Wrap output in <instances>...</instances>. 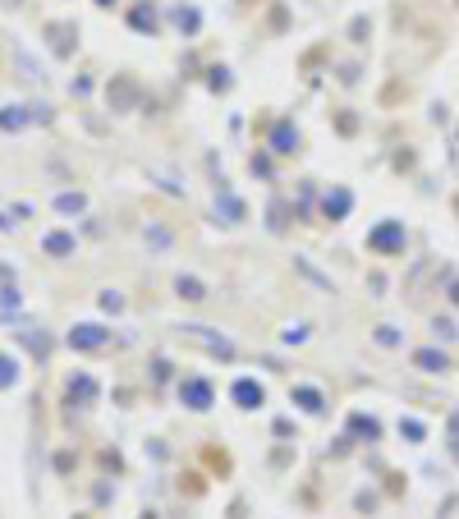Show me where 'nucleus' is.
I'll return each instance as SVG.
<instances>
[{
  "instance_id": "f257e3e1",
  "label": "nucleus",
  "mask_w": 459,
  "mask_h": 519,
  "mask_svg": "<svg viewBox=\"0 0 459 519\" xmlns=\"http://www.w3.org/2000/svg\"><path fill=\"white\" fill-rule=\"evenodd\" d=\"M46 120H51L46 106H5V111H0V129H5V133L28 129V124H46Z\"/></svg>"
},
{
  "instance_id": "f03ea898",
  "label": "nucleus",
  "mask_w": 459,
  "mask_h": 519,
  "mask_svg": "<svg viewBox=\"0 0 459 519\" xmlns=\"http://www.w3.org/2000/svg\"><path fill=\"white\" fill-rule=\"evenodd\" d=\"M179 336L198 340L202 349H211V354H221V359H230V354H234V345H230V340H226V336H211L207 327H179Z\"/></svg>"
},
{
  "instance_id": "7ed1b4c3",
  "label": "nucleus",
  "mask_w": 459,
  "mask_h": 519,
  "mask_svg": "<svg viewBox=\"0 0 459 519\" xmlns=\"http://www.w3.org/2000/svg\"><path fill=\"white\" fill-rule=\"evenodd\" d=\"M70 345H74V349H101V345H106V331L92 327V322H83V327L70 331Z\"/></svg>"
},
{
  "instance_id": "20e7f679",
  "label": "nucleus",
  "mask_w": 459,
  "mask_h": 519,
  "mask_svg": "<svg viewBox=\"0 0 459 519\" xmlns=\"http://www.w3.org/2000/svg\"><path fill=\"white\" fill-rule=\"evenodd\" d=\"M184 405L189 409H207L211 405V386L207 381H184Z\"/></svg>"
},
{
  "instance_id": "39448f33",
  "label": "nucleus",
  "mask_w": 459,
  "mask_h": 519,
  "mask_svg": "<svg viewBox=\"0 0 459 519\" xmlns=\"http://www.w3.org/2000/svg\"><path fill=\"white\" fill-rule=\"evenodd\" d=\"M234 400H239L243 409H258L262 405V386H258V381H248V377L234 381Z\"/></svg>"
},
{
  "instance_id": "423d86ee",
  "label": "nucleus",
  "mask_w": 459,
  "mask_h": 519,
  "mask_svg": "<svg viewBox=\"0 0 459 519\" xmlns=\"http://www.w3.org/2000/svg\"><path fill=\"white\" fill-rule=\"evenodd\" d=\"M271 148H276V152H294V148H299V133L289 129V124H276V133H271Z\"/></svg>"
},
{
  "instance_id": "0eeeda50",
  "label": "nucleus",
  "mask_w": 459,
  "mask_h": 519,
  "mask_svg": "<svg viewBox=\"0 0 459 519\" xmlns=\"http://www.w3.org/2000/svg\"><path fill=\"white\" fill-rule=\"evenodd\" d=\"M175 290H179L184 299H207V285H202L198 276H179V280H175Z\"/></svg>"
},
{
  "instance_id": "6e6552de",
  "label": "nucleus",
  "mask_w": 459,
  "mask_h": 519,
  "mask_svg": "<svg viewBox=\"0 0 459 519\" xmlns=\"http://www.w3.org/2000/svg\"><path fill=\"white\" fill-rule=\"evenodd\" d=\"M321 207H326V217H345V212H349V193L345 189L326 193V202H321Z\"/></svg>"
},
{
  "instance_id": "1a4fd4ad",
  "label": "nucleus",
  "mask_w": 459,
  "mask_h": 519,
  "mask_svg": "<svg viewBox=\"0 0 459 519\" xmlns=\"http://www.w3.org/2000/svg\"><path fill=\"white\" fill-rule=\"evenodd\" d=\"M372 244H377V248H399V244H404V234H399L395 225H382V230L372 234Z\"/></svg>"
},
{
  "instance_id": "9d476101",
  "label": "nucleus",
  "mask_w": 459,
  "mask_h": 519,
  "mask_svg": "<svg viewBox=\"0 0 459 519\" xmlns=\"http://www.w3.org/2000/svg\"><path fill=\"white\" fill-rule=\"evenodd\" d=\"M46 253H55V258L74 253V234H46Z\"/></svg>"
},
{
  "instance_id": "9b49d317",
  "label": "nucleus",
  "mask_w": 459,
  "mask_h": 519,
  "mask_svg": "<svg viewBox=\"0 0 459 519\" xmlns=\"http://www.w3.org/2000/svg\"><path fill=\"white\" fill-rule=\"evenodd\" d=\"M148 175H156V180H161L170 193H179V189H184V180H179L175 170H165V165H148Z\"/></svg>"
},
{
  "instance_id": "f8f14e48",
  "label": "nucleus",
  "mask_w": 459,
  "mask_h": 519,
  "mask_svg": "<svg viewBox=\"0 0 459 519\" xmlns=\"http://www.w3.org/2000/svg\"><path fill=\"white\" fill-rule=\"evenodd\" d=\"M294 400H299V405L308 409V414H321V395H317V390H312V386H299V390H294Z\"/></svg>"
},
{
  "instance_id": "ddd939ff",
  "label": "nucleus",
  "mask_w": 459,
  "mask_h": 519,
  "mask_svg": "<svg viewBox=\"0 0 459 519\" xmlns=\"http://www.w3.org/2000/svg\"><path fill=\"white\" fill-rule=\"evenodd\" d=\"M70 395H78V400H96V381H92V377H74V381H70Z\"/></svg>"
},
{
  "instance_id": "4468645a",
  "label": "nucleus",
  "mask_w": 459,
  "mask_h": 519,
  "mask_svg": "<svg viewBox=\"0 0 459 519\" xmlns=\"http://www.w3.org/2000/svg\"><path fill=\"white\" fill-rule=\"evenodd\" d=\"M133 28L152 33V28H156V9H152V5H138V9H133Z\"/></svg>"
},
{
  "instance_id": "2eb2a0df",
  "label": "nucleus",
  "mask_w": 459,
  "mask_h": 519,
  "mask_svg": "<svg viewBox=\"0 0 459 519\" xmlns=\"http://www.w3.org/2000/svg\"><path fill=\"white\" fill-rule=\"evenodd\" d=\"M216 212H226V217H230V221H243V202H239V198H234V193H226V198H221V202H216Z\"/></svg>"
},
{
  "instance_id": "dca6fc26",
  "label": "nucleus",
  "mask_w": 459,
  "mask_h": 519,
  "mask_svg": "<svg viewBox=\"0 0 459 519\" xmlns=\"http://www.w3.org/2000/svg\"><path fill=\"white\" fill-rule=\"evenodd\" d=\"M175 23H179V33H193V28H198V9H175Z\"/></svg>"
},
{
  "instance_id": "f3484780",
  "label": "nucleus",
  "mask_w": 459,
  "mask_h": 519,
  "mask_svg": "<svg viewBox=\"0 0 459 519\" xmlns=\"http://www.w3.org/2000/svg\"><path fill=\"white\" fill-rule=\"evenodd\" d=\"M23 345L33 349V354H46V349H51V340H46L42 331H23Z\"/></svg>"
},
{
  "instance_id": "a211bd4d",
  "label": "nucleus",
  "mask_w": 459,
  "mask_h": 519,
  "mask_svg": "<svg viewBox=\"0 0 459 519\" xmlns=\"http://www.w3.org/2000/svg\"><path fill=\"white\" fill-rule=\"evenodd\" d=\"M55 207H60V212H83V193H60Z\"/></svg>"
},
{
  "instance_id": "6ab92c4d",
  "label": "nucleus",
  "mask_w": 459,
  "mask_h": 519,
  "mask_svg": "<svg viewBox=\"0 0 459 519\" xmlns=\"http://www.w3.org/2000/svg\"><path fill=\"white\" fill-rule=\"evenodd\" d=\"M18 70H23V78H42V65H33L23 51H18Z\"/></svg>"
},
{
  "instance_id": "aec40b11",
  "label": "nucleus",
  "mask_w": 459,
  "mask_h": 519,
  "mask_svg": "<svg viewBox=\"0 0 459 519\" xmlns=\"http://www.w3.org/2000/svg\"><path fill=\"white\" fill-rule=\"evenodd\" d=\"M0 386H14V359H0Z\"/></svg>"
},
{
  "instance_id": "412c9836",
  "label": "nucleus",
  "mask_w": 459,
  "mask_h": 519,
  "mask_svg": "<svg viewBox=\"0 0 459 519\" xmlns=\"http://www.w3.org/2000/svg\"><path fill=\"white\" fill-rule=\"evenodd\" d=\"M418 364H423V368H446V359H436V354H418Z\"/></svg>"
},
{
  "instance_id": "4be33fe9",
  "label": "nucleus",
  "mask_w": 459,
  "mask_h": 519,
  "mask_svg": "<svg viewBox=\"0 0 459 519\" xmlns=\"http://www.w3.org/2000/svg\"><path fill=\"white\" fill-rule=\"evenodd\" d=\"M101 5H111V0H101Z\"/></svg>"
}]
</instances>
